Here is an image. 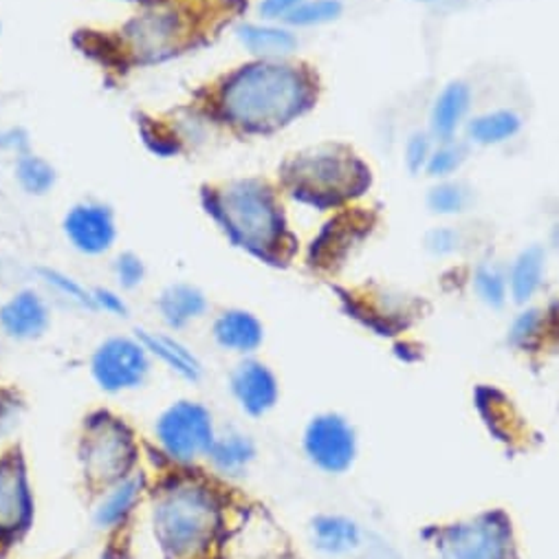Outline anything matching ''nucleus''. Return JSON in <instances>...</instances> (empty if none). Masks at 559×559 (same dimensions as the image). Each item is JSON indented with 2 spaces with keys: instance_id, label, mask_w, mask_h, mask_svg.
Instances as JSON below:
<instances>
[{
  "instance_id": "7c9ffc66",
  "label": "nucleus",
  "mask_w": 559,
  "mask_h": 559,
  "mask_svg": "<svg viewBox=\"0 0 559 559\" xmlns=\"http://www.w3.org/2000/svg\"><path fill=\"white\" fill-rule=\"evenodd\" d=\"M467 159V151L463 144H459L456 139L452 142H443L439 148L432 151L430 162L426 166V175L432 179H448L454 175Z\"/></svg>"
},
{
  "instance_id": "393cba45",
  "label": "nucleus",
  "mask_w": 559,
  "mask_h": 559,
  "mask_svg": "<svg viewBox=\"0 0 559 559\" xmlns=\"http://www.w3.org/2000/svg\"><path fill=\"white\" fill-rule=\"evenodd\" d=\"M546 251L539 245H531L520 251L509 271V294L518 305H526L542 287Z\"/></svg>"
},
{
  "instance_id": "6ab92c4d",
  "label": "nucleus",
  "mask_w": 559,
  "mask_h": 559,
  "mask_svg": "<svg viewBox=\"0 0 559 559\" xmlns=\"http://www.w3.org/2000/svg\"><path fill=\"white\" fill-rule=\"evenodd\" d=\"M155 307L164 326L175 333L203 320L210 309V302L199 287L190 283H173L164 287Z\"/></svg>"
},
{
  "instance_id": "f8f14e48",
  "label": "nucleus",
  "mask_w": 559,
  "mask_h": 559,
  "mask_svg": "<svg viewBox=\"0 0 559 559\" xmlns=\"http://www.w3.org/2000/svg\"><path fill=\"white\" fill-rule=\"evenodd\" d=\"M62 234L73 251L86 258H102L112 251L119 227L110 205L84 199L73 203L62 216Z\"/></svg>"
},
{
  "instance_id": "4468645a",
  "label": "nucleus",
  "mask_w": 559,
  "mask_h": 559,
  "mask_svg": "<svg viewBox=\"0 0 559 559\" xmlns=\"http://www.w3.org/2000/svg\"><path fill=\"white\" fill-rule=\"evenodd\" d=\"M229 390L240 409L253 418L269 414L280 399L273 370L258 359H242L229 374Z\"/></svg>"
},
{
  "instance_id": "a878e982",
  "label": "nucleus",
  "mask_w": 559,
  "mask_h": 559,
  "mask_svg": "<svg viewBox=\"0 0 559 559\" xmlns=\"http://www.w3.org/2000/svg\"><path fill=\"white\" fill-rule=\"evenodd\" d=\"M14 179L19 188L29 197H47L58 183V173L51 162L29 151L14 159Z\"/></svg>"
},
{
  "instance_id": "aec40b11",
  "label": "nucleus",
  "mask_w": 559,
  "mask_h": 559,
  "mask_svg": "<svg viewBox=\"0 0 559 559\" xmlns=\"http://www.w3.org/2000/svg\"><path fill=\"white\" fill-rule=\"evenodd\" d=\"M153 359L162 361L173 374L188 383H197L203 377V364L197 353L173 333L162 331H136Z\"/></svg>"
},
{
  "instance_id": "20e7f679",
  "label": "nucleus",
  "mask_w": 559,
  "mask_h": 559,
  "mask_svg": "<svg viewBox=\"0 0 559 559\" xmlns=\"http://www.w3.org/2000/svg\"><path fill=\"white\" fill-rule=\"evenodd\" d=\"M280 183L302 205L340 210L372 186L368 164L342 144H326L294 155L280 168Z\"/></svg>"
},
{
  "instance_id": "c756f323",
  "label": "nucleus",
  "mask_w": 559,
  "mask_h": 559,
  "mask_svg": "<svg viewBox=\"0 0 559 559\" xmlns=\"http://www.w3.org/2000/svg\"><path fill=\"white\" fill-rule=\"evenodd\" d=\"M474 287L487 307H493V309L504 307L509 296V280L498 266L493 264L478 266L474 273Z\"/></svg>"
},
{
  "instance_id": "7ed1b4c3",
  "label": "nucleus",
  "mask_w": 559,
  "mask_h": 559,
  "mask_svg": "<svg viewBox=\"0 0 559 559\" xmlns=\"http://www.w3.org/2000/svg\"><path fill=\"white\" fill-rule=\"evenodd\" d=\"M151 522L168 559H203L223 528L221 493L205 478L175 474L155 491Z\"/></svg>"
},
{
  "instance_id": "b1692460",
  "label": "nucleus",
  "mask_w": 559,
  "mask_h": 559,
  "mask_svg": "<svg viewBox=\"0 0 559 559\" xmlns=\"http://www.w3.org/2000/svg\"><path fill=\"white\" fill-rule=\"evenodd\" d=\"M520 130H522V117L513 110H507V108L476 115L465 126L469 142L476 144V146H485V148L511 142V139Z\"/></svg>"
},
{
  "instance_id": "9d476101",
  "label": "nucleus",
  "mask_w": 559,
  "mask_h": 559,
  "mask_svg": "<svg viewBox=\"0 0 559 559\" xmlns=\"http://www.w3.org/2000/svg\"><path fill=\"white\" fill-rule=\"evenodd\" d=\"M443 559H511V531L500 513L454 524L437 539Z\"/></svg>"
},
{
  "instance_id": "0eeeda50",
  "label": "nucleus",
  "mask_w": 559,
  "mask_h": 559,
  "mask_svg": "<svg viewBox=\"0 0 559 559\" xmlns=\"http://www.w3.org/2000/svg\"><path fill=\"white\" fill-rule=\"evenodd\" d=\"M153 435L164 459L177 467H190L207 456L218 432L207 405L179 399L162 409Z\"/></svg>"
},
{
  "instance_id": "1a4fd4ad",
  "label": "nucleus",
  "mask_w": 559,
  "mask_h": 559,
  "mask_svg": "<svg viewBox=\"0 0 559 559\" xmlns=\"http://www.w3.org/2000/svg\"><path fill=\"white\" fill-rule=\"evenodd\" d=\"M36 518L34 487L19 450L0 456V550L19 542Z\"/></svg>"
},
{
  "instance_id": "6e6552de",
  "label": "nucleus",
  "mask_w": 559,
  "mask_h": 559,
  "mask_svg": "<svg viewBox=\"0 0 559 559\" xmlns=\"http://www.w3.org/2000/svg\"><path fill=\"white\" fill-rule=\"evenodd\" d=\"M153 370V357L139 335H110L102 340L91 359L88 372L95 385L106 394H126L139 390Z\"/></svg>"
},
{
  "instance_id": "c85d7f7f",
  "label": "nucleus",
  "mask_w": 559,
  "mask_h": 559,
  "mask_svg": "<svg viewBox=\"0 0 559 559\" xmlns=\"http://www.w3.org/2000/svg\"><path fill=\"white\" fill-rule=\"evenodd\" d=\"M112 280H115V287L119 292H136L139 287H142L146 283V275H148V269H146V262L144 258L134 253V251H121L115 255L112 260Z\"/></svg>"
},
{
  "instance_id": "4be33fe9",
  "label": "nucleus",
  "mask_w": 559,
  "mask_h": 559,
  "mask_svg": "<svg viewBox=\"0 0 559 559\" xmlns=\"http://www.w3.org/2000/svg\"><path fill=\"white\" fill-rule=\"evenodd\" d=\"M255 459V445L253 441L238 432V430H229L225 435H216L205 461L212 465V469L221 476H242L249 465Z\"/></svg>"
},
{
  "instance_id": "9b49d317",
  "label": "nucleus",
  "mask_w": 559,
  "mask_h": 559,
  "mask_svg": "<svg viewBox=\"0 0 559 559\" xmlns=\"http://www.w3.org/2000/svg\"><path fill=\"white\" fill-rule=\"evenodd\" d=\"M305 454L324 474H344L357 459V435L344 416L324 412L305 430Z\"/></svg>"
},
{
  "instance_id": "ddd939ff",
  "label": "nucleus",
  "mask_w": 559,
  "mask_h": 559,
  "mask_svg": "<svg viewBox=\"0 0 559 559\" xmlns=\"http://www.w3.org/2000/svg\"><path fill=\"white\" fill-rule=\"evenodd\" d=\"M51 326V305L38 289L25 287L0 305V333L14 342H36Z\"/></svg>"
},
{
  "instance_id": "e433bc0d",
  "label": "nucleus",
  "mask_w": 559,
  "mask_h": 559,
  "mask_svg": "<svg viewBox=\"0 0 559 559\" xmlns=\"http://www.w3.org/2000/svg\"><path fill=\"white\" fill-rule=\"evenodd\" d=\"M23 401L12 390H0V439L8 437L21 421Z\"/></svg>"
},
{
  "instance_id": "f3484780",
  "label": "nucleus",
  "mask_w": 559,
  "mask_h": 559,
  "mask_svg": "<svg viewBox=\"0 0 559 559\" xmlns=\"http://www.w3.org/2000/svg\"><path fill=\"white\" fill-rule=\"evenodd\" d=\"M372 223L374 218L370 212L348 210L337 214L324 225L320 238L313 240V260H318V264H333V260H340L353 242L361 240L370 231Z\"/></svg>"
},
{
  "instance_id": "39448f33",
  "label": "nucleus",
  "mask_w": 559,
  "mask_h": 559,
  "mask_svg": "<svg viewBox=\"0 0 559 559\" xmlns=\"http://www.w3.org/2000/svg\"><path fill=\"white\" fill-rule=\"evenodd\" d=\"M194 36L192 16L175 5V0H168V3L142 8V12L119 29L117 45L119 56L128 62L148 67L179 56L190 47Z\"/></svg>"
},
{
  "instance_id": "79ce46f5",
  "label": "nucleus",
  "mask_w": 559,
  "mask_h": 559,
  "mask_svg": "<svg viewBox=\"0 0 559 559\" xmlns=\"http://www.w3.org/2000/svg\"><path fill=\"white\" fill-rule=\"evenodd\" d=\"M416 3H437V0H416Z\"/></svg>"
},
{
  "instance_id": "ea45409f",
  "label": "nucleus",
  "mask_w": 559,
  "mask_h": 559,
  "mask_svg": "<svg viewBox=\"0 0 559 559\" xmlns=\"http://www.w3.org/2000/svg\"><path fill=\"white\" fill-rule=\"evenodd\" d=\"M459 240H461V238H459V234H456L454 229H450V227H437V229H432V231L428 234L426 245H428V249H430L432 253L445 255V253L456 251Z\"/></svg>"
},
{
  "instance_id": "f257e3e1",
  "label": "nucleus",
  "mask_w": 559,
  "mask_h": 559,
  "mask_svg": "<svg viewBox=\"0 0 559 559\" xmlns=\"http://www.w3.org/2000/svg\"><path fill=\"white\" fill-rule=\"evenodd\" d=\"M320 80L302 62L249 60L225 73L210 93L216 121L247 136H266L305 117L318 102Z\"/></svg>"
},
{
  "instance_id": "c9c22d12",
  "label": "nucleus",
  "mask_w": 559,
  "mask_h": 559,
  "mask_svg": "<svg viewBox=\"0 0 559 559\" xmlns=\"http://www.w3.org/2000/svg\"><path fill=\"white\" fill-rule=\"evenodd\" d=\"M93 313H104L108 318H126L128 302L123 292L117 287H93Z\"/></svg>"
},
{
  "instance_id": "72a5a7b5",
  "label": "nucleus",
  "mask_w": 559,
  "mask_h": 559,
  "mask_svg": "<svg viewBox=\"0 0 559 559\" xmlns=\"http://www.w3.org/2000/svg\"><path fill=\"white\" fill-rule=\"evenodd\" d=\"M142 134H144L146 146L164 159H170V157L181 153V139L170 128H164V126H157V123H144Z\"/></svg>"
},
{
  "instance_id": "a211bd4d",
  "label": "nucleus",
  "mask_w": 559,
  "mask_h": 559,
  "mask_svg": "<svg viewBox=\"0 0 559 559\" xmlns=\"http://www.w3.org/2000/svg\"><path fill=\"white\" fill-rule=\"evenodd\" d=\"M212 337L225 353L249 357L262 346L264 326L251 311L225 309L212 322Z\"/></svg>"
},
{
  "instance_id": "f03ea898",
  "label": "nucleus",
  "mask_w": 559,
  "mask_h": 559,
  "mask_svg": "<svg viewBox=\"0 0 559 559\" xmlns=\"http://www.w3.org/2000/svg\"><path fill=\"white\" fill-rule=\"evenodd\" d=\"M201 203L234 247L269 264H283L292 255L294 236L285 207L266 181L249 177L207 186Z\"/></svg>"
},
{
  "instance_id": "473e14b6",
  "label": "nucleus",
  "mask_w": 559,
  "mask_h": 559,
  "mask_svg": "<svg viewBox=\"0 0 559 559\" xmlns=\"http://www.w3.org/2000/svg\"><path fill=\"white\" fill-rule=\"evenodd\" d=\"M542 331H544V313L537 309H528L513 320L509 329V342L518 348H528L533 346V342L539 337Z\"/></svg>"
},
{
  "instance_id": "423d86ee",
  "label": "nucleus",
  "mask_w": 559,
  "mask_h": 559,
  "mask_svg": "<svg viewBox=\"0 0 559 559\" xmlns=\"http://www.w3.org/2000/svg\"><path fill=\"white\" fill-rule=\"evenodd\" d=\"M80 463L91 487L104 491L134 474L139 443L123 418L110 412H93L84 421Z\"/></svg>"
},
{
  "instance_id": "cd10ccee",
  "label": "nucleus",
  "mask_w": 559,
  "mask_h": 559,
  "mask_svg": "<svg viewBox=\"0 0 559 559\" xmlns=\"http://www.w3.org/2000/svg\"><path fill=\"white\" fill-rule=\"evenodd\" d=\"M344 14L342 0H305V3L285 21L292 29H311L340 21Z\"/></svg>"
},
{
  "instance_id": "412c9836",
  "label": "nucleus",
  "mask_w": 559,
  "mask_h": 559,
  "mask_svg": "<svg viewBox=\"0 0 559 559\" xmlns=\"http://www.w3.org/2000/svg\"><path fill=\"white\" fill-rule=\"evenodd\" d=\"M472 106V88L456 80L443 86L430 112V134L439 142H452Z\"/></svg>"
},
{
  "instance_id": "f704fd0d",
  "label": "nucleus",
  "mask_w": 559,
  "mask_h": 559,
  "mask_svg": "<svg viewBox=\"0 0 559 559\" xmlns=\"http://www.w3.org/2000/svg\"><path fill=\"white\" fill-rule=\"evenodd\" d=\"M432 136L428 132H412L405 144V166L412 175L426 173L432 155Z\"/></svg>"
},
{
  "instance_id": "4c0bfd02",
  "label": "nucleus",
  "mask_w": 559,
  "mask_h": 559,
  "mask_svg": "<svg viewBox=\"0 0 559 559\" xmlns=\"http://www.w3.org/2000/svg\"><path fill=\"white\" fill-rule=\"evenodd\" d=\"M29 151H32V144H29V134L25 128L8 126L0 130V153L12 155L16 159Z\"/></svg>"
},
{
  "instance_id": "2eb2a0df",
  "label": "nucleus",
  "mask_w": 559,
  "mask_h": 559,
  "mask_svg": "<svg viewBox=\"0 0 559 559\" xmlns=\"http://www.w3.org/2000/svg\"><path fill=\"white\" fill-rule=\"evenodd\" d=\"M146 489H148V483L142 472H134L132 476L104 489L99 493V500L93 507V524L99 531L121 528L128 522V518L134 513L136 504L142 502Z\"/></svg>"
},
{
  "instance_id": "a19ab883",
  "label": "nucleus",
  "mask_w": 559,
  "mask_h": 559,
  "mask_svg": "<svg viewBox=\"0 0 559 559\" xmlns=\"http://www.w3.org/2000/svg\"><path fill=\"white\" fill-rule=\"evenodd\" d=\"M115 3H126V5H139V8H151V5L168 3V0H115Z\"/></svg>"
},
{
  "instance_id": "37998d69",
  "label": "nucleus",
  "mask_w": 559,
  "mask_h": 559,
  "mask_svg": "<svg viewBox=\"0 0 559 559\" xmlns=\"http://www.w3.org/2000/svg\"><path fill=\"white\" fill-rule=\"evenodd\" d=\"M106 559H108V557H106Z\"/></svg>"
},
{
  "instance_id": "dca6fc26",
  "label": "nucleus",
  "mask_w": 559,
  "mask_h": 559,
  "mask_svg": "<svg viewBox=\"0 0 559 559\" xmlns=\"http://www.w3.org/2000/svg\"><path fill=\"white\" fill-rule=\"evenodd\" d=\"M236 40L251 56V60H289L300 40L296 29L285 23H242L236 27Z\"/></svg>"
},
{
  "instance_id": "5701e85b",
  "label": "nucleus",
  "mask_w": 559,
  "mask_h": 559,
  "mask_svg": "<svg viewBox=\"0 0 559 559\" xmlns=\"http://www.w3.org/2000/svg\"><path fill=\"white\" fill-rule=\"evenodd\" d=\"M313 546L326 555H346L359 548L361 528L344 515H318L311 522Z\"/></svg>"
},
{
  "instance_id": "2f4dec72",
  "label": "nucleus",
  "mask_w": 559,
  "mask_h": 559,
  "mask_svg": "<svg viewBox=\"0 0 559 559\" xmlns=\"http://www.w3.org/2000/svg\"><path fill=\"white\" fill-rule=\"evenodd\" d=\"M467 201H469L467 190L461 183H450V181L435 186L428 194V207L441 216L461 214L467 207Z\"/></svg>"
},
{
  "instance_id": "58836bf2",
  "label": "nucleus",
  "mask_w": 559,
  "mask_h": 559,
  "mask_svg": "<svg viewBox=\"0 0 559 559\" xmlns=\"http://www.w3.org/2000/svg\"><path fill=\"white\" fill-rule=\"evenodd\" d=\"M305 0H260L258 14L269 23H285Z\"/></svg>"
},
{
  "instance_id": "bb28decb",
  "label": "nucleus",
  "mask_w": 559,
  "mask_h": 559,
  "mask_svg": "<svg viewBox=\"0 0 559 559\" xmlns=\"http://www.w3.org/2000/svg\"><path fill=\"white\" fill-rule=\"evenodd\" d=\"M38 280L47 292L58 296L62 302L93 313V289L82 285L80 280L73 277L71 273H67L62 269H53V266H40Z\"/></svg>"
}]
</instances>
